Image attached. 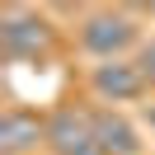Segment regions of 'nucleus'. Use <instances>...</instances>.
<instances>
[{"label":"nucleus","mask_w":155,"mask_h":155,"mask_svg":"<svg viewBox=\"0 0 155 155\" xmlns=\"http://www.w3.org/2000/svg\"><path fill=\"white\" fill-rule=\"evenodd\" d=\"M42 141H47V113L24 104L0 108V155H33Z\"/></svg>","instance_id":"39448f33"},{"label":"nucleus","mask_w":155,"mask_h":155,"mask_svg":"<svg viewBox=\"0 0 155 155\" xmlns=\"http://www.w3.org/2000/svg\"><path fill=\"white\" fill-rule=\"evenodd\" d=\"M136 66L146 71V85H150V94H155V38H146V42H141V52H136Z\"/></svg>","instance_id":"0eeeda50"},{"label":"nucleus","mask_w":155,"mask_h":155,"mask_svg":"<svg viewBox=\"0 0 155 155\" xmlns=\"http://www.w3.org/2000/svg\"><path fill=\"white\" fill-rule=\"evenodd\" d=\"M47 155H99V136H94V117L85 104H57L47 108Z\"/></svg>","instance_id":"20e7f679"},{"label":"nucleus","mask_w":155,"mask_h":155,"mask_svg":"<svg viewBox=\"0 0 155 155\" xmlns=\"http://www.w3.org/2000/svg\"><path fill=\"white\" fill-rule=\"evenodd\" d=\"M85 80H89L94 104H108V108H122V104H141V99H150V85H146V71L136 66V57L94 61Z\"/></svg>","instance_id":"7ed1b4c3"},{"label":"nucleus","mask_w":155,"mask_h":155,"mask_svg":"<svg viewBox=\"0 0 155 155\" xmlns=\"http://www.w3.org/2000/svg\"><path fill=\"white\" fill-rule=\"evenodd\" d=\"M94 117V136H99V155H146V141H141V122L122 113V108H108V104H94L89 108Z\"/></svg>","instance_id":"423d86ee"},{"label":"nucleus","mask_w":155,"mask_h":155,"mask_svg":"<svg viewBox=\"0 0 155 155\" xmlns=\"http://www.w3.org/2000/svg\"><path fill=\"white\" fill-rule=\"evenodd\" d=\"M75 42L94 61H122L127 52H141L146 28L136 19V10H127V5H94V10H80Z\"/></svg>","instance_id":"f257e3e1"},{"label":"nucleus","mask_w":155,"mask_h":155,"mask_svg":"<svg viewBox=\"0 0 155 155\" xmlns=\"http://www.w3.org/2000/svg\"><path fill=\"white\" fill-rule=\"evenodd\" d=\"M57 47V24L47 10L33 5H5L0 10V57L5 61H42Z\"/></svg>","instance_id":"f03ea898"},{"label":"nucleus","mask_w":155,"mask_h":155,"mask_svg":"<svg viewBox=\"0 0 155 155\" xmlns=\"http://www.w3.org/2000/svg\"><path fill=\"white\" fill-rule=\"evenodd\" d=\"M141 127L155 136V104H141Z\"/></svg>","instance_id":"6e6552de"}]
</instances>
